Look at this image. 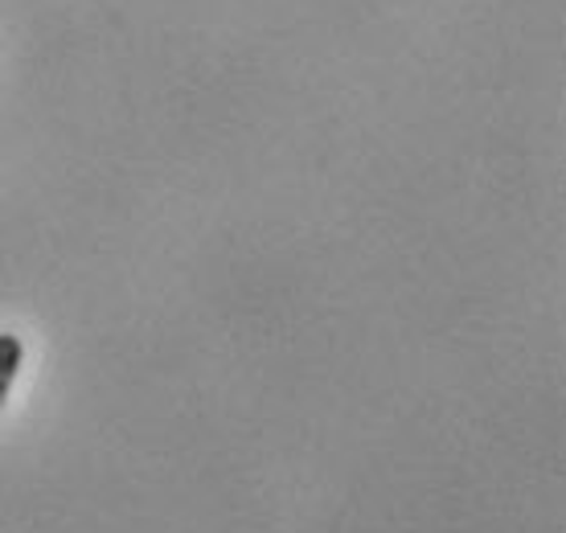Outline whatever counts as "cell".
<instances>
[{
  "instance_id": "obj_1",
  "label": "cell",
  "mask_w": 566,
  "mask_h": 533,
  "mask_svg": "<svg viewBox=\"0 0 566 533\" xmlns=\"http://www.w3.org/2000/svg\"><path fill=\"white\" fill-rule=\"evenodd\" d=\"M21 362H25V345H21V337L0 333V407H4V398H9V390H13V378H17V369H21Z\"/></svg>"
}]
</instances>
